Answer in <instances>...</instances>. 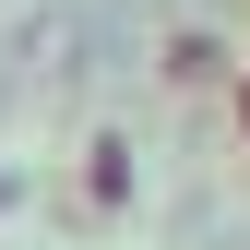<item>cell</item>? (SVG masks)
Returning a JSON list of instances; mask_svg holds the SVG:
<instances>
[{"label":"cell","mask_w":250,"mask_h":250,"mask_svg":"<svg viewBox=\"0 0 250 250\" xmlns=\"http://www.w3.org/2000/svg\"><path fill=\"white\" fill-rule=\"evenodd\" d=\"M238 131H250V72H238Z\"/></svg>","instance_id":"1"}]
</instances>
